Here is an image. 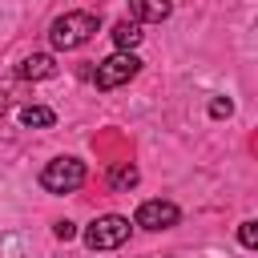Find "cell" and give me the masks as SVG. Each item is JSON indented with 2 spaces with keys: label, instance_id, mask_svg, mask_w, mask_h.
Segmentation results:
<instances>
[{
  "label": "cell",
  "instance_id": "obj_3",
  "mask_svg": "<svg viewBox=\"0 0 258 258\" xmlns=\"http://www.w3.org/2000/svg\"><path fill=\"white\" fill-rule=\"evenodd\" d=\"M125 238H129V218H121V214H105V218L89 222V230H85L89 250H117V246H125Z\"/></svg>",
  "mask_w": 258,
  "mask_h": 258
},
{
  "label": "cell",
  "instance_id": "obj_11",
  "mask_svg": "<svg viewBox=\"0 0 258 258\" xmlns=\"http://www.w3.org/2000/svg\"><path fill=\"white\" fill-rule=\"evenodd\" d=\"M238 242L246 246V250H254L258 246V222L250 218V222H242V230H238Z\"/></svg>",
  "mask_w": 258,
  "mask_h": 258
},
{
  "label": "cell",
  "instance_id": "obj_5",
  "mask_svg": "<svg viewBox=\"0 0 258 258\" xmlns=\"http://www.w3.org/2000/svg\"><path fill=\"white\" fill-rule=\"evenodd\" d=\"M177 218H181V210H177L173 202L153 198V202H141V206H137L133 226H141V230H169V226H177Z\"/></svg>",
  "mask_w": 258,
  "mask_h": 258
},
{
  "label": "cell",
  "instance_id": "obj_6",
  "mask_svg": "<svg viewBox=\"0 0 258 258\" xmlns=\"http://www.w3.org/2000/svg\"><path fill=\"white\" fill-rule=\"evenodd\" d=\"M16 77H24V81H48V77H56V60L48 52H32V56L20 60Z\"/></svg>",
  "mask_w": 258,
  "mask_h": 258
},
{
  "label": "cell",
  "instance_id": "obj_1",
  "mask_svg": "<svg viewBox=\"0 0 258 258\" xmlns=\"http://www.w3.org/2000/svg\"><path fill=\"white\" fill-rule=\"evenodd\" d=\"M93 32H97V16H93V12H64V16H56V20L48 24V44L69 52V48L89 44Z\"/></svg>",
  "mask_w": 258,
  "mask_h": 258
},
{
  "label": "cell",
  "instance_id": "obj_9",
  "mask_svg": "<svg viewBox=\"0 0 258 258\" xmlns=\"http://www.w3.org/2000/svg\"><path fill=\"white\" fill-rule=\"evenodd\" d=\"M137 181H141V173H137L133 161H117V165L109 169V185H113V189H133Z\"/></svg>",
  "mask_w": 258,
  "mask_h": 258
},
{
  "label": "cell",
  "instance_id": "obj_7",
  "mask_svg": "<svg viewBox=\"0 0 258 258\" xmlns=\"http://www.w3.org/2000/svg\"><path fill=\"white\" fill-rule=\"evenodd\" d=\"M129 12H133L137 24H161L173 12V4L169 0H129Z\"/></svg>",
  "mask_w": 258,
  "mask_h": 258
},
{
  "label": "cell",
  "instance_id": "obj_4",
  "mask_svg": "<svg viewBox=\"0 0 258 258\" xmlns=\"http://www.w3.org/2000/svg\"><path fill=\"white\" fill-rule=\"evenodd\" d=\"M137 69H141V60H137L133 52H113L109 60L97 64V77H93V81H97V89H117V85L133 81Z\"/></svg>",
  "mask_w": 258,
  "mask_h": 258
},
{
  "label": "cell",
  "instance_id": "obj_10",
  "mask_svg": "<svg viewBox=\"0 0 258 258\" xmlns=\"http://www.w3.org/2000/svg\"><path fill=\"white\" fill-rule=\"evenodd\" d=\"M52 121H56V113H52V109H44V105H24V109H20V125L40 129V125H52Z\"/></svg>",
  "mask_w": 258,
  "mask_h": 258
},
{
  "label": "cell",
  "instance_id": "obj_8",
  "mask_svg": "<svg viewBox=\"0 0 258 258\" xmlns=\"http://www.w3.org/2000/svg\"><path fill=\"white\" fill-rule=\"evenodd\" d=\"M113 44H117L121 52H133V48L141 44V24H137V20H121V24L113 28Z\"/></svg>",
  "mask_w": 258,
  "mask_h": 258
},
{
  "label": "cell",
  "instance_id": "obj_13",
  "mask_svg": "<svg viewBox=\"0 0 258 258\" xmlns=\"http://www.w3.org/2000/svg\"><path fill=\"white\" fill-rule=\"evenodd\" d=\"M52 234H56L60 242H69V238L77 234V226H73V222H56V226H52Z\"/></svg>",
  "mask_w": 258,
  "mask_h": 258
},
{
  "label": "cell",
  "instance_id": "obj_2",
  "mask_svg": "<svg viewBox=\"0 0 258 258\" xmlns=\"http://www.w3.org/2000/svg\"><path fill=\"white\" fill-rule=\"evenodd\" d=\"M81 181H85V161H77V157H52L40 169V185L48 194H73V189H81Z\"/></svg>",
  "mask_w": 258,
  "mask_h": 258
},
{
  "label": "cell",
  "instance_id": "obj_12",
  "mask_svg": "<svg viewBox=\"0 0 258 258\" xmlns=\"http://www.w3.org/2000/svg\"><path fill=\"white\" fill-rule=\"evenodd\" d=\"M230 113H234V101L230 97H214L210 101V117H230Z\"/></svg>",
  "mask_w": 258,
  "mask_h": 258
}]
</instances>
